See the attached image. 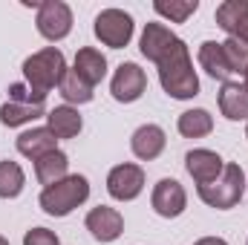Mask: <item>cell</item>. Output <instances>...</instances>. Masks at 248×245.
<instances>
[{"label": "cell", "instance_id": "obj_31", "mask_svg": "<svg viewBox=\"0 0 248 245\" xmlns=\"http://www.w3.org/2000/svg\"><path fill=\"white\" fill-rule=\"evenodd\" d=\"M246 138H248V127H246Z\"/></svg>", "mask_w": 248, "mask_h": 245}, {"label": "cell", "instance_id": "obj_30", "mask_svg": "<svg viewBox=\"0 0 248 245\" xmlns=\"http://www.w3.org/2000/svg\"><path fill=\"white\" fill-rule=\"evenodd\" d=\"M0 245H9V240H6V237H0Z\"/></svg>", "mask_w": 248, "mask_h": 245}, {"label": "cell", "instance_id": "obj_17", "mask_svg": "<svg viewBox=\"0 0 248 245\" xmlns=\"http://www.w3.org/2000/svg\"><path fill=\"white\" fill-rule=\"evenodd\" d=\"M176 41V35L165 26V23H147L144 26V32H141V41H139V49H141V55L147 58V61H159L168 49H170V44Z\"/></svg>", "mask_w": 248, "mask_h": 245}, {"label": "cell", "instance_id": "obj_4", "mask_svg": "<svg viewBox=\"0 0 248 245\" xmlns=\"http://www.w3.org/2000/svg\"><path fill=\"white\" fill-rule=\"evenodd\" d=\"M87 196H90V182H87V176L72 173V176H66L61 182L44 187V193H41L38 202H41L44 214H49V216H66V214H72L78 205H84Z\"/></svg>", "mask_w": 248, "mask_h": 245}, {"label": "cell", "instance_id": "obj_18", "mask_svg": "<svg viewBox=\"0 0 248 245\" xmlns=\"http://www.w3.org/2000/svg\"><path fill=\"white\" fill-rule=\"evenodd\" d=\"M219 113L228 122H246L248 119V92L243 84H222L219 90Z\"/></svg>", "mask_w": 248, "mask_h": 245}, {"label": "cell", "instance_id": "obj_28", "mask_svg": "<svg viewBox=\"0 0 248 245\" xmlns=\"http://www.w3.org/2000/svg\"><path fill=\"white\" fill-rule=\"evenodd\" d=\"M193 245H228L222 237H202V240H196Z\"/></svg>", "mask_w": 248, "mask_h": 245}, {"label": "cell", "instance_id": "obj_13", "mask_svg": "<svg viewBox=\"0 0 248 245\" xmlns=\"http://www.w3.org/2000/svg\"><path fill=\"white\" fill-rule=\"evenodd\" d=\"M222 168H225L222 156L214 153V150H205V147H196V150H190L185 156V170L193 176L196 184L214 182V179L222 173Z\"/></svg>", "mask_w": 248, "mask_h": 245}, {"label": "cell", "instance_id": "obj_1", "mask_svg": "<svg viewBox=\"0 0 248 245\" xmlns=\"http://www.w3.org/2000/svg\"><path fill=\"white\" fill-rule=\"evenodd\" d=\"M156 66H159L162 90H165L170 98L187 101V98L199 95V75H196V69H193L187 44L182 38H176V41L170 44V49L156 61Z\"/></svg>", "mask_w": 248, "mask_h": 245}, {"label": "cell", "instance_id": "obj_29", "mask_svg": "<svg viewBox=\"0 0 248 245\" xmlns=\"http://www.w3.org/2000/svg\"><path fill=\"white\" fill-rule=\"evenodd\" d=\"M243 90L248 92V69H246V75H243Z\"/></svg>", "mask_w": 248, "mask_h": 245}, {"label": "cell", "instance_id": "obj_14", "mask_svg": "<svg viewBox=\"0 0 248 245\" xmlns=\"http://www.w3.org/2000/svg\"><path fill=\"white\" fill-rule=\"evenodd\" d=\"M165 144H168V138H165V130H162L159 124H141V127L133 133V138H130V150H133V156L141 159V162L159 159L162 150H165Z\"/></svg>", "mask_w": 248, "mask_h": 245}, {"label": "cell", "instance_id": "obj_5", "mask_svg": "<svg viewBox=\"0 0 248 245\" xmlns=\"http://www.w3.org/2000/svg\"><path fill=\"white\" fill-rule=\"evenodd\" d=\"M41 116H46V95L35 92L26 84H12L9 101L0 107V122L6 127H20V124H29Z\"/></svg>", "mask_w": 248, "mask_h": 245}, {"label": "cell", "instance_id": "obj_9", "mask_svg": "<svg viewBox=\"0 0 248 245\" xmlns=\"http://www.w3.org/2000/svg\"><path fill=\"white\" fill-rule=\"evenodd\" d=\"M150 205H153V211L159 216L176 219L187 208V193L176 179H159L156 187H153V193H150Z\"/></svg>", "mask_w": 248, "mask_h": 245}, {"label": "cell", "instance_id": "obj_23", "mask_svg": "<svg viewBox=\"0 0 248 245\" xmlns=\"http://www.w3.org/2000/svg\"><path fill=\"white\" fill-rule=\"evenodd\" d=\"M58 90H61V95H63L66 104H90V101H93V87H90L75 69H66V72H63Z\"/></svg>", "mask_w": 248, "mask_h": 245}, {"label": "cell", "instance_id": "obj_12", "mask_svg": "<svg viewBox=\"0 0 248 245\" xmlns=\"http://www.w3.org/2000/svg\"><path fill=\"white\" fill-rule=\"evenodd\" d=\"M217 26L234 38L248 44V0H225L217 6Z\"/></svg>", "mask_w": 248, "mask_h": 245}, {"label": "cell", "instance_id": "obj_19", "mask_svg": "<svg viewBox=\"0 0 248 245\" xmlns=\"http://www.w3.org/2000/svg\"><path fill=\"white\" fill-rule=\"evenodd\" d=\"M72 69H75L90 87H95V84H101L104 75H107V58H104L98 49L84 46V49L75 52V66H72Z\"/></svg>", "mask_w": 248, "mask_h": 245}, {"label": "cell", "instance_id": "obj_26", "mask_svg": "<svg viewBox=\"0 0 248 245\" xmlns=\"http://www.w3.org/2000/svg\"><path fill=\"white\" fill-rule=\"evenodd\" d=\"M222 49H225V55H228V63H231L234 75H246V69H248V44L228 38V41H222Z\"/></svg>", "mask_w": 248, "mask_h": 245}, {"label": "cell", "instance_id": "obj_16", "mask_svg": "<svg viewBox=\"0 0 248 245\" xmlns=\"http://www.w3.org/2000/svg\"><path fill=\"white\" fill-rule=\"evenodd\" d=\"M199 66L214 78V81H222V84H231V78H234V69H231V63H228V55H225V49H222V44H217V41H205L202 46H199Z\"/></svg>", "mask_w": 248, "mask_h": 245}, {"label": "cell", "instance_id": "obj_3", "mask_svg": "<svg viewBox=\"0 0 248 245\" xmlns=\"http://www.w3.org/2000/svg\"><path fill=\"white\" fill-rule=\"evenodd\" d=\"M243 193H246V173L240 165L228 162L222 168V173L208 184H199V199L208 205V208H217V211H228V208H237L243 202Z\"/></svg>", "mask_w": 248, "mask_h": 245}, {"label": "cell", "instance_id": "obj_24", "mask_svg": "<svg viewBox=\"0 0 248 245\" xmlns=\"http://www.w3.org/2000/svg\"><path fill=\"white\" fill-rule=\"evenodd\" d=\"M23 184H26L23 168H20L17 162L3 159V162H0V199H15V196H20Z\"/></svg>", "mask_w": 248, "mask_h": 245}, {"label": "cell", "instance_id": "obj_11", "mask_svg": "<svg viewBox=\"0 0 248 245\" xmlns=\"http://www.w3.org/2000/svg\"><path fill=\"white\" fill-rule=\"evenodd\" d=\"M84 225L93 234V240H98V243H116L124 231V216L116 208H110V205H98V208H93L87 214Z\"/></svg>", "mask_w": 248, "mask_h": 245}, {"label": "cell", "instance_id": "obj_6", "mask_svg": "<svg viewBox=\"0 0 248 245\" xmlns=\"http://www.w3.org/2000/svg\"><path fill=\"white\" fill-rule=\"evenodd\" d=\"M133 29L136 23L124 9H104L95 15V23H93L95 38L110 49H124L133 41Z\"/></svg>", "mask_w": 248, "mask_h": 245}, {"label": "cell", "instance_id": "obj_27", "mask_svg": "<svg viewBox=\"0 0 248 245\" xmlns=\"http://www.w3.org/2000/svg\"><path fill=\"white\" fill-rule=\"evenodd\" d=\"M23 245H61V240L49 228H32L23 234Z\"/></svg>", "mask_w": 248, "mask_h": 245}, {"label": "cell", "instance_id": "obj_7", "mask_svg": "<svg viewBox=\"0 0 248 245\" xmlns=\"http://www.w3.org/2000/svg\"><path fill=\"white\" fill-rule=\"evenodd\" d=\"M38 32L46 41H63L72 32V9L63 0H44L38 6V17H35Z\"/></svg>", "mask_w": 248, "mask_h": 245}, {"label": "cell", "instance_id": "obj_10", "mask_svg": "<svg viewBox=\"0 0 248 245\" xmlns=\"http://www.w3.org/2000/svg\"><path fill=\"white\" fill-rule=\"evenodd\" d=\"M107 190L119 202H133L144 190V170L139 165H116L107 176Z\"/></svg>", "mask_w": 248, "mask_h": 245}, {"label": "cell", "instance_id": "obj_2", "mask_svg": "<svg viewBox=\"0 0 248 245\" xmlns=\"http://www.w3.org/2000/svg\"><path fill=\"white\" fill-rule=\"evenodd\" d=\"M63 72H66V58L58 46H46V49H41L23 61L26 87H32L41 95H49V90H55L61 84Z\"/></svg>", "mask_w": 248, "mask_h": 245}, {"label": "cell", "instance_id": "obj_25", "mask_svg": "<svg viewBox=\"0 0 248 245\" xmlns=\"http://www.w3.org/2000/svg\"><path fill=\"white\" fill-rule=\"evenodd\" d=\"M153 9H156V15H162V17H168L170 23H185L187 17L199 9V3L196 0H156L153 3Z\"/></svg>", "mask_w": 248, "mask_h": 245}, {"label": "cell", "instance_id": "obj_22", "mask_svg": "<svg viewBox=\"0 0 248 245\" xmlns=\"http://www.w3.org/2000/svg\"><path fill=\"white\" fill-rule=\"evenodd\" d=\"M179 133L185 136V138H202V136H208L211 130H214V116L208 113V110H202V107H196V110H185L182 116H179Z\"/></svg>", "mask_w": 248, "mask_h": 245}, {"label": "cell", "instance_id": "obj_21", "mask_svg": "<svg viewBox=\"0 0 248 245\" xmlns=\"http://www.w3.org/2000/svg\"><path fill=\"white\" fill-rule=\"evenodd\" d=\"M66 168H69V156L63 150H52V153H46V156H41L35 162V176H38V182L44 187H49V184H55L69 176Z\"/></svg>", "mask_w": 248, "mask_h": 245}, {"label": "cell", "instance_id": "obj_20", "mask_svg": "<svg viewBox=\"0 0 248 245\" xmlns=\"http://www.w3.org/2000/svg\"><path fill=\"white\" fill-rule=\"evenodd\" d=\"M46 127L55 133V138H75L78 133H81V127H84V119L78 116V110L75 107H69V104H61V107H55V110H49L46 113Z\"/></svg>", "mask_w": 248, "mask_h": 245}, {"label": "cell", "instance_id": "obj_8", "mask_svg": "<svg viewBox=\"0 0 248 245\" xmlns=\"http://www.w3.org/2000/svg\"><path fill=\"white\" fill-rule=\"evenodd\" d=\"M144 90H147V75H144V69H141L139 63H133V61L122 63V66L116 69L113 81H110V92H113V98L122 101V104L139 101V98L144 95Z\"/></svg>", "mask_w": 248, "mask_h": 245}, {"label": "cell", "instance_id": "obj_15", "mask_svg": "<svg viewBox=\"0 0 248 245\" xmlns=\"http://www.w3.org/2000/svg\"><path fill=\"white\" fill-rule=\"evenodd\" d=\"M52 150H58V138L49 127H32V130L17 136V153L32 159V162H38L41 156H46Z\"/></svg>", "mask_w": 248, "mask_h": 245}]
</instances>
